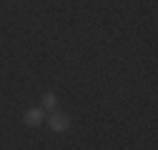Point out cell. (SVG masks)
Segmentation results:
<instances>
[{"instance_id": "1", "label": "cell", "mask_w": 158, "mask_h": 150, "mask_svg": "<svg viewBox=\"0 0 158 150\" xmlns=\"http://www.w3.org/2000/svg\"><path fill=\"white\" fill-rule=\"evenodd\" d=\"M48 125H50V130H55V133H65V130L70 128V118L63 115V112H53V115L48 118Z\"/></svg>"}, {"instance_id": "2", "label": "cell", "mask_w": 158, "mask_h": 150, "mask_svg": "<svg viewBox=\"0 0 158 150\" xmlns=\"http://www.w3.org/2000/svg\"><path fill=\"white\" fill-rule=\"evenodd\" d=\"M23 123L25 125H40L43 123V108H33V110H28L25 112V115H23Z\"/></svg>"}, {"instance_id": "3", "label": "cell", "mask_w": 158, "mask_h": 150, "mask_svg": "<svg viewBox=\"0 0 158 150\" xmlns=\"http://www.w3.org/2000/svg\"><path fill=\"white\" fill-rule=\"evenodd\" d=\"M55 95H53V93H45V95H43V110H53L55 108Z\"/></svg>"}]
</instances>
